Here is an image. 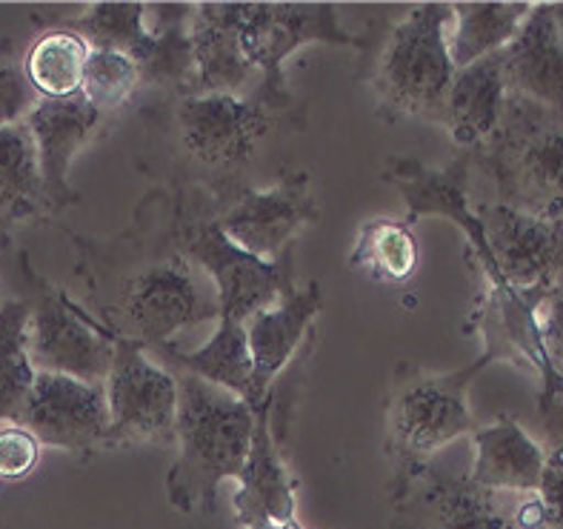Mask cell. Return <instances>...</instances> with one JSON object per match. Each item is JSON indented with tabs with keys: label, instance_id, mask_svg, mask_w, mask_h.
Here are the masks:
<instances>
[{
	"label": "cell",
	"instance_id": "obj_1",
	"mask_svg": "<svg viewBox=\"0 0 563 529\" xmlns=\"http://www.w3.org/2000/svg\"><path fill=\"white\" fill-rule=\"evenodd\" d=\"M75 250L89 312L114 341L161 350L184 329L221 321L218 286L180 246L178 203L164 186L143 195L121 232L75 235Z\"/></svg>",
	"mask_w": 563,
	"mask_h": 529
},
{
	"label": "cell",
	"instance_id": "obj_2",
	"mask_svg": "<svg viewBox=\"0 0 563 529\" xmlns=\"http://www.w3.org/2000/svg\"><path fill=\"white\" fill-rule=\"evenodd\" d=\"M143 152L175 195H203L221 209L246 189V172L278 129H300L303 112H278L243 95H161L141 112Z\"/></svg>",
	"mask_w": 563,
	"mask_h": 529
},
{
	"label": "cell",
	"instance_id": "obj_3",
	"mask_svg": "<svg viewBox=\"0 0 563 529\" xmlns=\"http://www.w3.org/2000/svg\"><path fill=\"white\" fill-rule=\"evenodd\" d=\"M172 372L180 386L178 458L166 475V495L178 513L207 515L214 509L218 486L241 478L255 438V409L192 372Z\"/></svg>",
	"mask_w": 563,
	"mask_h": 529
},
{
	"label": "cell",
	"instance_id": "obj_4",
	"mask_svg": "<svg viewBox=\"0 0 563 529\" xmlns=\"http://www.w3.org/2000/svg\"><path fill=\"white\" fill-rule=\"evenodd\" d=\"M452 3L407 7L375 41L369 86L386 118L446 126V98L457 69L450 55Z\"/></svg>",
	"mask_w": 563,
	"mask_h": 529
},
{
	"label": "cell",
	"instance_id": "obj_5",
	"mask_svg": "<svg viewBox=\"0 0 563 529\" xmlns=\"http://www.w3.org/2000/svg\"><path fill=\"white\" fill-rule=\"evenodd\" d=\"M472 161L489 175L498 203L563 221V109L509 95L504 121Z\"/></svg>",
	"mask_w": 563,
	"mask_h": 529
},
{
	"label": "cell",
	"instance_id": "obj_6",
	"mask_svg": "<svg viewBox=\"0 0 563 529\" xmlns=\"http://www.w3.org/2000/svg\"><path fill=\"white\" fill-rule=\"evenodd\" d=\"M175 195V192H172ZM178 238L195 264L207 272L221 295V321L246 323L261 309L275 307L295 289L292 255L266 264L243 252L214 218V207L203 195H175Z\"/></svg>",
	"mask_w": 563,
	"mask_h": 529
},
{
	"label": "cell",
	"instance_id": "obj_7",
	"mask_svg": "<svg viewBox=\"0 0 563 529\" xmlns=\"http://www.w3.org/2000/svg\"><path fill=\"white\" fill-rule=\"evenodd\" d=\"M489 364L493 361L481 355L455 372H415L398 378L386 400V438L400 466L418 470L446 443L478 429L466 393Z\"/></svg>",
	"mask_w": 563,
	"mask_h": 529
},
{
	"label": "cell",
	"instance_id": "obj_8",
	"mask_svg": "<svg viewBox=\"0 0 563 529\" xmlns=\"http://www.w3.org/2000/svg\"><path fill=\"white\" fill-rule=\"evenodd\" d=\"M235 21L243 55L264 78L255 98L278 112H300L286 86V57L309 43L369 49V41L341 26L338 7L329 3H235Z\"/></svg>",
	"mask_w": 563,
	"mask_h": 529
},
{
	"label": "cell",
	"instance_id": "obj_9",
	"mask_svg": "<svg viewBox=\"0 0 563 529\" xmlns=\"http://www.w3.org/2000/svg\"><path fill=\"white\" fill-rule=\"evenodd\" d=\"M103 389L109 400L107 447L175 441L180 404L178 375L150 357L146 346L114 341L112 370Z\"/></svg>",
	"mask_w": 563,
	"mask_h": 529
},
{
	"label": "cell",
	"instance_id": "obj_10",
	"mask_svg": "<svg viewBox=\"0 0 563 529\" xmlns=\"http://www.w3.org/2000/svg\"><path fill=\"white\" fill-rule=\"evenodd\" d=\"M35 280L29 298V355L37 372L69 375L103 386L114 357V338L64 289Z\"/></svg>",
	"mask_w": 563,
	"mask_h": 529
},
{
	"label": "cell",
	"instance_id": "obj_11",
	"mask_svg": "<svg viewBox=\"0 0 563 529\" xmlns=\"http://www.w3.org/2000/svg\"><path fill=\"white\" fill-rule=\"evenodd\" d=\"M214 218L243 252L278 264L292 255L295 238L321 218L312 175L295 169L269 186H246L214 209Z\"/></svg>",
	"mask_w": 563,
	"mask_h": 529
},
{
	"label": "cell",
	"instance_id": "obj_12",
	"mask_svg": "<svg viewBox=\"0 0 563 529\" xmlns=\"http://www.w3.org/2000/svg\"><path fill=\"white\" fill-rule=\"evenodd\" d=\"M415 504L423 529H550L552 515L538 493H495L470 475H438L418 466Z\"/></svg>",
	"mask_w": 563,
	"mask_h": 529
},
{
	"label": "cell",
	"instance_id": "obj_13",
	"mask_svg": "<svg viewBox=\"0 0 563 529\" xmlns=\"http://www.w3.org/2000/svg\"><path fill=\"white\" fill-rule=\"evenodd\" d=\"M41 441V447L89 455L109 450V400L98 384L37 372L35 386L18 421Z\"/></svg>",
	"mask_w": 563,
	"mask_h": 529
},
{
	"label": "cell",
	"instance_id": "obj_14",
	"mask_svg": "<svg viewBox=\"0 0 563 529\" xmlns=\"http://www.w3.org/2000/svg\"><path fill=\"white\" fill-rule=\"evenodd\" d=\"M470 164L472 152L457 155L450 166L443 169H432V166H423L421 161L415 157H393L386 161L384 175L380 178L386 184H393L400 192L404 203H407V218L404 221L412 227L415 221H421L427 214H441L446 221L455 223L472 243V252H475V261L484 269L486 284H498L504 280L495 272L493 252H489V243H486L484 223H481V214L470 207V192H466V184H470Z\"/></svg>",
	"mask_w": 563,
	"mask_h": 529
},
{
	"label": "cell",
	"instance_id": "obj_15",
	"mask_svg": "<svg viewBox=\"0 0 563 529\" xmlns=\"http://www.w3.org/2000/svg\"><path fill=\"white\" fill-rule=\"evenodd\" d=\"M495 272L512 289L547 293L563 272V221L518 212L498 200L478 209Z\"/></svg>",
	"mask_w": 563,
	"mask_h": 529
},
{
	"label": "cell",
	"instance_id": "obj_16",
	"mask_svg": "<svg viewBox=\"0 0 563 529\" xmlns=\"http://www.w3.org/2000/svg\"><path fill=\"white\" fill-rule=\"evenodd\" d=\"M107 121V114H100L84 95L60 100L41 98V103L26 118L29 132L35 137L43 186H46L52 212L78 200L69 184V169L75 157L84 152V146H89L103 132Z\"/></svg>",
	"mask_w": 563,
	"mask_h": 529
},
{
	"label": "cell",
	"instance_id": "obj_17",
	"mask_svg": "<svg viewBox=\"0 0 563 529\" xmlns=\"http://www.w3.org/2000/svg\"><path fill=\"white\" fill-rule=\"evenodd\" d=\"M195 75L186 95L255 98L264 78L246 60L238 35L235 3H198L189 18Z\"/></svg>",
	"mask_w": 563,
	"mask_h": 529
},
{
	"label": "cell",
	"instance_id": "obj_18",
	"mask_svg": "<svg viewBox=\"0 0 563 529\" xmlns=\"http://www.w3.org/2000/svg\"><path fill=\"white\" fill-rule=\"evenodd\" d=\"M323 309V289L318 280L295 286L275 307L261 309L246 321L252 364H255V393L261 404L275 400V381L292 364V357L307 343L309 329Z\"/></svg>",
	"mask_w": 563,
	"mask_h": 529
},
{
	"label": "cell",
	"instance_id": "obj_19",
	"mask_svg": "<svg viewBox=\"0 0 563 529\" xmlns=\"http://www.w3.org/2000/svg\"><path fill=\"white\" fill-rule=\"evenodd\" d=\"M272 407L275 400L255 412V438H252L250 458H246V466L238 478L235 498H232L238 521L243 527H255V524L280 527L298 518L292 478L278 450L275 429H272Z\"/></svg>",
	"mask_w": 563,
	"mask_h": 529
},
{
	"label": "cell",
	"instance_id": "obj_20",
	"mask_svg": "<svg viewBox=\"0 0 563 529\" xmlns=\"http://www.w3.org/2000/svg\"><path fill=\"white\" fill-rule=\"evenodd\" d=\"M509 95L563 109V43L552 3H536L521 32L500 52Z\"/></svg>",
	"mask_w": 563,
	"mask_h": 529
},
{
	"label": "cell",
	"instance_id": "obj_21",
	"mask_svg": "<svg viewBox=\"0 0 563 529\" xmlns=\"http://www.w3.org/2000/svg\"><path fill=\"white\" fill-rule=\"evenodd\" d=\"M472 441H475V461H472L470 481L495 493L541 489L547 452L515 418L500 415L498 421L475 429Z\"/></svg>",
	"mask_w": 563,
	"mask_h": 529
},
{
	"label": "cell",
	"instance_id": "obj_22",
	"mask_svg": "<svg viewBox=\"0 0 563 529\" xmlns=\"http://www.w3.org/2000/svg\"><path fill=\"white\" fill-rule=\"evenodd\" d=\"M509 86L500 52L478 64L457 69L446 98V129L464 152L481 150L504 121Z\"/></svg>",
	"mask_w": 563,
	"mask_h": 529
},
{
	"label": "cell",
	"instance_id": "obj_23",
	"mask_svg": "<svg viewBox=\"0 0 563 529\" xmlns=\"http://www.w3.org/2000/svg\"><path fill=\"white\" fill-rule=\"evenodd\" d=\"M164 357L172 364V370L192 372L198 378L209 384L221 386L227 393L238 395L250 404L252 409H264L269 404H261L255 393V364H252L250 335H246V323L238 321H218L209 341L198 350L186 352L175 346H161Z\"/></svg>",
	"mask_w": 563,
	"mask_h": 529
},
{
	"label": "cell",
	"instance_id": "obj_24",
	"mask_svg": "<svg viewBox=\"0 0 563 529\" xmlns=\"http://www.w3.org/2000/svg\"><path fill=\"white\" fill-rule=\"evenodd\" d=\"M49 212L35 137L26 123L0 126V221L14 227Z\"/></svg>",
	"mask_w": 563,
	"mask_h": 529
},
{
	"label": "cell",
	"instance_id": "obj_25",
	"mask_svg": "<svg viewBox=\"0 0 563 529\" xmlns=\"http://www.w3.org/2000/svg\"><path fill=\"white\" fill-rule=\"evenodd\" d=\"M536 3H452L450 55L455 69L504 52Z\"/></svg>",
	"mask_w": 563,
	"mask_h": 529
},
{
	"label": "cell",
	"instance_id": "obj_26",
	"mask_svg": "<svg viewBox=\"0 0 563 529\" xmlns=\"http://www.w3.org/2000/svg\"><path fill=\"white\" fill-rule=\"evenodd\" d=\"M92 46L71 29H49L43 32L23 55V69L43 100H60L80 95L86 60Z\"/></svg>",
	"mask_w": 563,
	"mask_h": 529
},
{
	"label": "cell",
	"instance_id": "obj_27",
	"mask_svg": "<svg viewBox=\"0 0 563 529\" xmlns=\"http://www.w3.org/2000/svg\"><path fill=\"white\" fill-rule=\"evenodd\" d=\"M35 378L29 355V300H0V421H18Z\"/></svg>",
	"mask_w": 563,
	"mask_h": 529
},
{
	"label": "cell",
	"instance_id": "obj_28",
	"mask_svg": "<svg viewBox=\"0 0 563 529\" xmlns=\"http://www.w3.org/2000/svg\"><path fill=\"white\" fill-rule=\"evenodd\" d=\"M355 269H364L372 280L380 284H404L418 266V243L412 227L395 218H378L361 227L355 250L350 255Z\"/></svg>",
	"mask_w": 563,
	"mask_h": 529
},
{
	"label": "cell",
	"instance_id": "obj_29",
	"mask_svg": "<svg viewBox=\"0 0 563 529\" xmlns=\"http://www.w3.org/2000/svg\"><path fill=\"white\" fill-rule=\"evenodd\" d=\"M146 12V3H95L64 26L78 32L92 49H112L137 57L150 43Z\"/></svg>",
	"mask_w": 563,
	"mask_h": 529
},
{
	"label": "cell",
	"instance_id": "obj_30",
	"mask_svg": "<svg viewBox=\"0 0 563 529\" xmlns=\"http://www.w3.org/2000/svg\"><path fill=\"white\" fill-rule=\"evenodd\" d=\"M141 89L143 78L135 57L112 49L89 52L80 95H84L100 114H107V118L118 114L137 98Z\"/></svg>",
	"mask_w": 563,
	"mask_h": 529
},
{
	"label": "cell",
	"instance_id": "obj_31",
	"mask_svg": "<svg viewBox=\"0 0 563 529\" xmlns=\"http://www.w3.org/2000/svg\"><path fill=\"white\" fill-rule=\"evenodd\" d=\"M37 103H41V95L29 84L23 60H18L12 49L0 46V126L26 123Z\"/></svg>",
	"mask_w": 563,
	"mask_h": 529
},
{
	"label": "cell",
	"instance_id": "obj_32",
	"mask_svg": "<svg viewBox=\"0 0 563 529\" xmlns=\"http://www.w3.org/2000/svg\"><path fill=\"white\" fill-rule=\"evenodd\" d=\"M41 461V441L21 423L0 427V481H21Z\"/></svg>",
	"mask_w": 563,
	"mask_h": 529
},
{
	"label": "cell",
	"instance_id": "obj_33",
	"mask_svg": "<svg viewBox=\"0 0 563 529\" xmlns=\"http://www.w3.org/2000/svg\"><path fill=\"white\" fill-rule=\"evenodd\" d=\"M538 327H541L543 350L558 375H563V272L538 300Z\"/></svg>",
	"mask_w": 563,
	"mask_h": 529
},
{
	"label": "cell",
	"instance_id": "obj_34",
	"mask_svg": "<svg viewBox=\"0 0 563 529\" xmlns=\"http://www.w3.org/2000/svg\"><path fill=\"white\" fill-rule=\"evenodd\" d=\"M541 495L543 507L550 509L552 524L563 518V438L547 452V464H543V478H541Z\"/></svg>",
	"mask_w": 563,
	"mask_h": 529
},
{
	"label": "cell",
	"instance_id": "obj_35",
	"mask_svg": "<svg viewBox=\"0 0 563 529\" xmlns=\"http://www.w3.org/2000/svg\"><path fill=\"white\" fill-rule=\"evenodd\" d=\"M552 18H555L558 35H561V43H563V3H552Z\"/></svg>",
	"mask_w": 563,
	"mask_h": 529
},
{
	"label": "cell",
	"instance_id": "obj_36",
	"mask_svg": "<svg viewBox=\"0 0 563 529\" xmlns=\"http://www.w3.org/2000/svg\"><path fill=\"white\" fill-rule=\"evenodd\" d=\"M7 235H9V227L3 221H0V246L7 243Z\"/></svg>",
	"mask_w": 563,
	"mask_h": 529
},
{
	"label": "cell",
	"instance_id": "obj_37",
	"mask_svg": "<svg viewBox=\"0 0 563 529\" xmlns=\"http://www.w3.org/2000/svg\"><path fill=\"white\" fill-rule=\"evenodd\" d=\"M246 529H278L275 524H255V527H246Z\"/></svg>",
	"mask_w": 563,
	"mask_h": 529
},
{
	"label": "cell",
	"instance_id": "obj_38",
	"mask_svg": "<svg viewBox=\"0 0 563 529\" xmlns=\"http://www.w3.org/2000/svg\"><path fill=\"white\" fill-rule=\"evenodd\" d=\"M550 529H563V518H561V521H555V524H552Z\"/></svg>",
	"mask_w": 563,
	"mask_h": 529
}]
</instances>
